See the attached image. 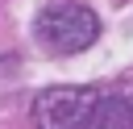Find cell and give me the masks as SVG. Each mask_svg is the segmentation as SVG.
<instances>
[{
	"label": "cell",
	"mask_w": 133,
	"mask_h": 129,
	"mask_svg": "<svg viewBox=\"0 0 133 129\" xmlns=\"http://www.w3.org/2000/svg\"><path fill=\"white\" fill-rule=\"evenodd\" d=\"M91 129H133V100L129 96H104Z\"/></svg>",
	"instance_id": "cell-3"
},
{
	"label": "cell",
	"mask_w": 133,
	"mask_h": 129,
	"mask_svg": "<svg viewBox=\"0 0 133 129\" xmlns=\"http://www.w3.org/2000/svg\"><path fill=\"white\" fill-rule=\"evenodd\" d=\"M33 33H37V42L50 54H79V50H87L100 37V17L87 4L62 0V4H50V8L37 12Z\"/></svg>",
	"instance_id": "cell-1"
},
{
	"label": "cell",
	"mask_w": 133,
	"mask_h": 129,
	"mask_svg": "<svg viewBox=\"0 0 133 129\" xmlns=\"http://www.w3.org/2000/svg\"><path fill=\"white\" fill-rule=\"evenodd\" d=\"M100 87H46L33 96L37 129H91L100 108Z\"/></svg>",
	"instance_id": "cell-2"
}]
</instances>
